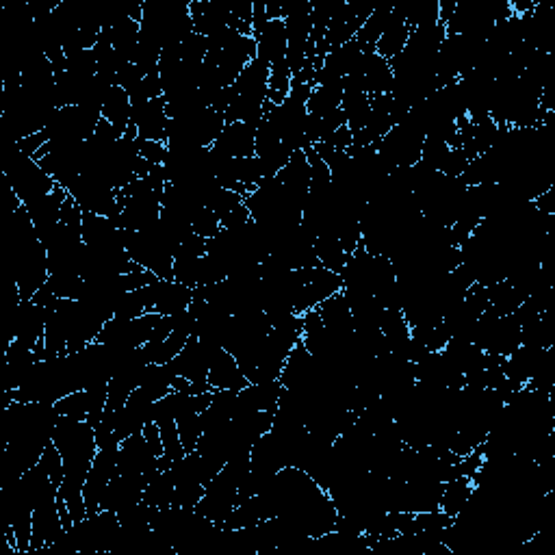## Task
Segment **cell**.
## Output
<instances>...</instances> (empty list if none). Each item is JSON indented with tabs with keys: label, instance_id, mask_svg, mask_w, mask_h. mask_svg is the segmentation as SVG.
<instances>
[{
	"label": "cell",
	"instance_id": "6da1fadb",
	"mask_svg": "<svg viewBox=\"0 0 555 555\" xmlns=\"http://www.w3.org/2000/svg\"><path fill=\"white\" fill-rule=\"evenodd\" d=\"M53 443L63 458V482L59 486V501L66 503L72 523H79L87 516V503L83 486L98 454L96 430L87 421L61 417L55 430Z\"/></svg>",
	"mask_w": 555,
	"mask_h": 555
},
{
	"label": "cell",
	"instance_id": "7a4b0ae2",
	"mask_svg": "<svg viewBox=\"0 0 555 555\" xmlns=\"http://www.w3.org/2000/svg\"><path fill=\"white\" fill-rule=\"evenodd\" d=\"M9 256L20 298L33 300L35 293L48 282V252L24 204L11 211Z\"/></svg>",
	"mask_w": 555,
	"mask_h": 555
},
{
	"label": "cell",
	"instance_id": "3957f363",
	"mask_svg": "<svg viewBox=\"0 0 555 555\" xmlns=\"http://www.w3.org/2000/svg\"><path fill=\"white\" fill-rule=\"evenodd\" d=\"M3 161H5L7 185L22 204L40 200L59 187L55 180L46 174L40 161H35L33 157H29V154H24L18 148V141L14 139L9 141Z\"/></svg>",
	"mask_w": 555,
	"mask_h": 555
},
{
	"label": "cell",
	"instance_id": "277c9868",
	"mask_svg": "<svg viewBox=\"0 0 555 555\" xmlns=\"http://www.w3.org/2000/svg\"><path fill=\"white\" fill-rule=\"evenodd\" d=\"M118 534V514L111 510H98L66 529L53 547L70 553H111Z\"/></svg>",
	"mask_w": 555,
	"mask_h": 555
},
{
	"label": "cell",
	"instance_id": "5b68a950",
	"mask_svg": "<svg viewBox=\"0 0 555 555\" xmlns=\"http://www.w3.org/2000/svg\"><path fill=\"white\" fill-rule=\"evenodd\" d=\"M226 128L224 113L204 109L167 122V148H213Z\"/></svg>",
	"mask_w": 555,
	"mask_h": 555
},
{
	"label": "cell",
	"instance_id": "8992f818",
	"mask_svg": "<svg viewBox=\"0 0 555 555\" xmlns=\"http://www.w3.org/2000/svg\"><path fill=\"white\" fill-rule=\"evenodd\" d=\"M63 532H66V527H63L61 514H59V488L53 484V480H50V475H46L40 488H37L31 551L53 547L63 536Z\"/></svg>",
	"mask_w": 555,
	"mask_h": 555
},
{
	"label": "cell",
	"instance_id": "52a82bcc",
	"mask_svg": "<svg viewBox=\"0 0 555 555\" xmlns=\"http://www.w3.org/2000/svg\"><path fill=\"white\" fill-rule=\"evenodd\" d=\"M161 458L152 454L144 432L135 434L120 443L118 449V473L141 477L146 486L161 473Z\"/></svg>",
	"mask_w": 555,
	"mask_h": 555
},
{
	"label": "cell",
	"instance_id": "ba28073f",
	"mask_svg": "<svg viewBox=\"0 0 555 555\" xmlns=\"http://www.w3.org/2000/svg\"><path fill=\"white\" fill-rule=\"evenodd\" d=\"M302 274V291H300V300L298 306H295V313L304 315L308 311H313L319 304H324L326 300H330L332 295H337L343 291V280L341 274L337 271H330L326 267H306L300 269Z\"/></svg>",
	"mask_w": 555,
	"mask_h": 555
},
{
	"label": "cell",
	"instance_id": "9c48e42d",
	"mask_svg": "<svg viewBox=\"0 0 555 555\" xmlns=\"http://www.w3.org/2000/svg\"><path fill=\"white\" fill-rule=\"evenodd\" d=\"M46 334V306L35 300H22L14 319L7 326V343L16 341L18 345L33 350L44 341Z\"/></svg>",
	"mask_w": 555,
	"mask_h": 555
},
{
	"label": "cell",
	"instance_id": "30bf717a",
	"mask_svg": "<svg viewBox=\"0 0 555 555\" xmlns=\"http://www.w3.org/2000/svg\"><path fill=\"white\" fill-rule=\"evenodd\" d=\"M146 300L148 313H157L161 317H174L187 311L193 302V289L180 285L176 280H154L152 285L141 289Z\"/></svg>",
	"mask_w": 555,
	"mask_h": 555
},
{
	"label": "cell",
	"instance_id": "8fae6325",
	"mask_svg": "<svg viewBox=\"0 0 555 555\" xmlns=\"http://www.w3.org/2000/svg\"><path fill=\"white\" fill-rule=\"evenodd\" d=\"M118 449H120V445L98 449L92 469H89V475L83 486L87 514H94L100 510L102 495H105V490H107L109 482L113 480V475L118 473Z\"/></svg>",
	"mask_w": 555,
	"mask_h": 555
},
{
	"label": "cell",
	"instance_id": "7c38bea8",
	"mask_svg": "<svg viewBox=\"0 0 555 555\" xmlns=\"http://www.w3.org/2000/svg\"><path fill=\"white\" fill-rule=\"evenodd\" d=\"M217 350H222V347L206 345L198 337H191L183 347V352L170 365L180 378H187L191 382H209V371Z\"/></svg>",
	"mask_w": 555,
	"mask_h": 555
},
{
	"label": "cell",
	"instance_id": "4fadbf2b",
	"mask_svg": "<svg viewBox=\"0 0 555 555\" xmlns=\"http://www.w3.org/2000/svg\"><path fill=\"white\" fill-rule=\"evenodd\" d=\"M167 122H170V118H167L163 96L152 98V100L133 102L131 124L137 128V139L159 141V144H165Z\"/></svg>",
	"mask_w": 555,
	"mask_h": 555
},
{
	"label": "cell",
	"instance_id": "5bb4252c",
	"mask_svg": "<svg viewBox=\"0 0 555 555\" xmlns=\"http://www.w3.org/2000/svg\"><path fill=\"white\" fill-rule=\"evenodd\" d=\"M144 490H146V482L141 480V477L115 473L105 490V495H102L100 510H111L118 514L126 508L135 506V503L144 501Z\"/></svg>",
	"mask_w": 555,
	"mask_h": 555
},
{
	"label": "cell",
	"instance_id": "9a60e30c",
	"mask_svg": "<svg viewBox=\"0 0 555 555\" xmlns=\"http://www.w3.org/2000/svg\"><path fill=\"white\" fill-rule=\"evenodd\" d=\"M252 37L256 42V57L265 61L267 66H276V63L285 61L287 57V29L285 20H269L263 27L252 31Z\"/></svg>",
	"mask_w": 555,
	"mask_h": 555
},
{
	"label": "cell",
	"instance_id": "2e32d148",
	"mask_svg": "<svg viewBox=\"0 0 555 555\" xmlns=\"http://www.w3.org/2000/svg\"><path fill=\"white\" fill-rule=\"evenodd\" d=\"M191 18L196 33L206 37V40H211V37L230 29L232 16L228 3H219V0H193Z\"/></svg>",
	"mask_w": 555,
	"mask_h": 555
},
{
	"label": "cell",
	"instance_id": "e0dca14e",
	"mask_svg": "<svg viewBox=\"0 0 555 555\" xmlns=\"http://www.w3.org/2000/svg\"><path fill=\"white\" fill-rule=\"evenodd\" d=\"M213 150L228 159L256 157V128L243 122L226 124V128L213 144Z\"/></svg>",
	"mask_w": 555,
	"mask_h": 555
},
{
	"label": "cell",
	"instance_id": "ac0fdd59",
	"mask_svg": "<svg viewBox=\"0 0 555 555\" xmlns=\"http://www.w3.org/2000/svg\"><path fill=\"white\" fill-rule=\"evenodd\" d=\"M66 198H68V191L63 187H57L53 193H48V196L24 204V206H27L29 217H31L35 230H37V235H40L42 241L59 226L61 209H63V202H66Z\"/></svg>",
	"mask_w": 555,
	"mask_h": 555
},
{
	"label": "cell",
	"instance_id": "d6986e66",
	"mask_svg": "<svg viewBox=\"0 0 555 555\" xmlns=\"http://www.w3.org/2000/svg\"><path fill=\"white\" fill-rule=\"evenodd\" d=\"M209 384L213 391H243L250 382L243 376L235 356L226 350H217L209 371Z\"/></svg>",
	"mask_w": 555,
	"mask_h": 555
},
{
	"label": "cell",
	"instance_id": "ffe728a7",
	"mask_svg": "<svg viewBox=\"0 0 555 555\" xmlns=\"http://www.w3.org/2000/svg\"><path fill=\"white\" fill-rule=\"evenodd\" d=\"M441 354L449 360L451 367L462 373V376H469V373L486 367V352H482L480 347L467 339H449Z\"/></svg>",
	"mask_w": 555,
	"mask_h": 555
},
{
	"label": "cell",
	"instance_id": "44dd1931",
	"mask_svg": "<svg viewBox=\"0 0 555 555\" xmlns=\"http://www.w3.org/2000/svg\"><path fill=\"white\" fill-rule=\"evenodd\" d=\"M131 113H133V100L122 87L111 85L105 105H102V120H107L115 131L124 135L131 126Z\"/></svg>",
	"mask_w": 555,
	"mask_h": 555
},
{
	"label": "cell",
	"instance_id": "7402d4cb",
	"mask_svg": "<svg viewBox=\"0 0 555 555\" xmlns=\"http://www.w3.org/2000/svg\"><path fill=\"white\" fill-rule=\"evenodd\" d=\"M343 102V81L315 85L311 98H308V115L313 118H326V115L339 111Z\"/></svg>",
	"mask_w": 555,
	"mask_h": 555
},
{
	"label": "cell",
	"instance_id": "603a6c76",
	"mask_svg": "<svg viewBox=\"0 0 555 555\" xmlns=\"http://www.w3.org/2000/svg\"><path fill=\"white\" fill-rule=\"evenodd\" d=\"M408 37H410L408 24L404 22V18H399V14H397L395 7H393V20H391V24H389V27H386V31L382 33V37L378 40L376 53L380 57H384L386 61H391V59H395L406 48Z\"/></svg>",
	"mask_w": 555,
	"mask_h": 555
},
{
	"label": "cell",
	"instance_id": "cb8c5ba5",
	"mask_svg": "<svg viewBox=\"0 0 555 555\" xmlns=\"http://www.w3.org/2000/svg\"><path fill=\"white\" fill-rule=\"evenodd\" d=\"M475 490V484L471 477H454V480L445 482L443 486V497H441V510L449 514L451 519H456L460 510L467 506Z\"/></svg>",
	"mask_w": 555,
	"mask_h": 555
},
{
	"label": "cell",
	"instance_id": "d4e9b609",
	"mask_svg": "<svg viewBox=\"0 0 555 555\" xmlns=\"http://www.w3.org/2000/svg\"><path fill=\"white\" fill-rule=\"evenodd\" d=\"M393 7L395 5H376V9H373V14L367 18L365 27L360 29V33L356 35V42L360 46L376 48L382 33L386 31V27H389L391 20H393Z\"/></svg>",
	"mask_w": 555,
	"mask_h": 555
},
{
	"label": "cell",
	"instance_id": "484cf974",
	"mask_svg": "<svg viewBox=\"0 0 555 555\" xmlns=\"http://www.w3.org/2000/svg\"><path fill=\"white\" fill-rule=\"evenodd\" d=\"M315 250H317L319 265L330 271H337V274H341L347 263V256H350L343 250V245L337 237H317Z\"/></svg>",
	"mask_w": 555,
	"mask_h": 555
},
{
	"label": "cell",
	"instance_id": "4316f807",
	"mask_svg": "<svg viewBox=\"0 0 555 555\" xmlns=\"http://www.w3.org/2000/svg\"><path fill=\"white\" fill-rule=\"evenodd\" d=\"M178 425V434H180V443H183L187 454L191 451H196L198 443H200V436L204 432V425H202V412H193V415L187 417H180L176 421Z\"/></svg>",
	"mask_w": 555,
	"mask_h": 555
},
{
	"label": "cell",
	"instance_id": "83f0119b",
	"mask_svg": "<svg viewBox=\"0 0 555 555\" xmlns=\"http://www.w3.org/2000/svg\"><path fill=\"white\" fill-rule=\"evenodd\" d=\"M139 144V154L144 157L148 163L152 165H163L165 157H167V146L159 144V141H141L137 139Z\"/></svg>",
	"mask_w": 555,
	"mask_h": 555
}]
</instances>
